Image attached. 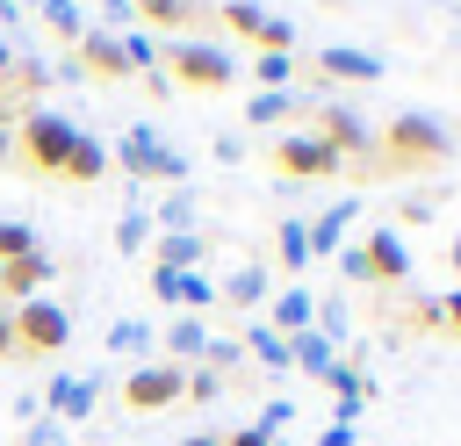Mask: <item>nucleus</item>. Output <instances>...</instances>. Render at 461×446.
Wrapping results in <instances>:
<instances>
[{
    "instance_id": "obj_1",
    "label": "nucleus",
    "mask_w": 461,
    "mask_h": 446,
    "mask_svg": "<svg viewBox=\"0 0 461 446\" xmlns=\"http://www.w3.org/2000/svg\"><path fill=\"white\" fill-rule=\"evenodd\" d=\"M375 151H382V165H403V173H432V165H447V158H454V129H447L439 115H425V108H396Z\"/></svg>"
},
{
    "instance_id": "obj_2",
    "label": "nucleus",
    "mask_w": 461,
    "mask_h": 446,
    "mask_svg": "<svg viewBox=\"0 0 461 446\" xmlns=\"http://www.w3.org/2000/svg\"><path fill=\"white\" fill-rule=\"evenodd\" d=\"M108 165H122L130 180H166V187H187V158H180V151H173L151 122H130V129L115 137Z\"/></svg>"
},
{
    "instance_id": "obj_3",
    "label": "nucleus",
    "mask_w": 461,
    "mask_h": 446,
    "mask_svg": "<svg viewBox=\"0 0 461 446\" xmlns=\"http://www.w3.org/2000/svg\"><path fill=\"white\" fill-rule=\"evenodd\" d=\"M72 144H79V122H65V115H50V108H22V122H14V151H22L36 173H65Z\"/></svg>"
},
{
    "instance_id": "obj_4",
    "label": "nucleus",
    "mask_w": 461,
    "mask_h": 446,
    "mask_svg": "<svg viewBox=\"0 0 461 446\" xmlns=\"http://www.w3.org/2000/svg\"><path fill=\"white\" fill-rule=\"evenodd\" d=\"M166 65H173L180 86H202V94H216V86L238 79V50H223V43H209V36H180V43H166Z\"/></svg>"
},
{
    "instance_id": "obj_5",
    "label": "nucleus",
    "mask_w": 461,
    "mask_h": 446,
    "mask_svg": "<svg viewBox=\"0 0 461 446\" xmlns=\"http://www.w3.org/2000/svg\"><path fill=\"white\" fill-rule=\"evenodd\" d=\"M122 403L144 417V410H166V403H187V367H173V360H137L130 374H122Z\"/></svg>"
},
{
    "instance_id": "obj_6",
    "label": "nucleus",
    "mask_w": 461,
    "mask_h": 446,
    "mask_svg": "<svg viewBox=\"0 0 461 446\" xmlns=\"http://www.w3.org/2000/svg\"><path fill=\"white\" fill-rule=\"evenodd\" d=\"M14 338L29 352H58V345H72V309L50 295H29V302H14Z\"/></svg>"
},
{
    "instance_id": "obj_7",
    "label": "nucleus",
    "mask_w": 461,
    "mask_h": 446,
    "mask_svg": "<svg viewBox=\"0 0 461 446\" xmlns=\"http://www.w3.org/2000/svg\"><path fill=\"white\" fill-rule=\"evenodd\" d=\"M274 165L281 173H295V180H324V173H339L346 158L317 137V129H281V144H274Z\"/></svg>"
},
{
    "instance_id": "obj_8",
    "label": "nucleus",
    "mask_w": 461,
    "mask_h": 446,
    "mask_svg": "<svg viewBox=\"0 0 461 446\" xmlns=\"http://www.w3.org/2000/svg\"><path fill=\"white\" fill-rule=\"evenodd\" d=\"M151 295H158V302H173L180 317H202V309L216 302V281H209L202 266H194V273H166V266H151Z\"/></svg>"
},
{
    "instance_id": "obj_9",
    "label": "nucleus",
    "mask_w": 461,
    "mask_h": 446,
    "mask_svg": "<svg viewBox=\"0 0 461 446\" xmlns=\"http://www.w3.org/2000/svg\"><path fill=\"white\" fill-rule=\"evenodd\" d=\"M101 403V374H58L50 388H43V410L58 417V424H72V417H86Z\"/></svg>"
},
{
    "instance_id": "obj_10",
    "label": "nucleus",
    "mask_w": 461,
    "mask_h": 446,
    "mask_svg": "<svg viewBox=\"0 0 461 446\" xmlns=\"http://www.w3.org/2000/svg\"><path fill=\"white\" fill-rule=\"evenodd\" d=\"M360 252H367L375 281H411V245H403V230H396V223H375Z\"/></svg>"
},
{
    "instance_id": "obj_11",
    "label": "nucleus",
    "mask_w": 461,
    "mask_h": 446,
    "mask_svg": "<svg viewBox=\"0 0 461 446\" xmlns=\"http://www.w3.org/2000/svg\"><path fill=\"white\" fill-rule=\"evenodd\" d=\"M324 388H331V410H339L331 424H353V417L367 410V396H375V381H367V374H360L353 360H339V367L324 374Z\"/></svg>"
},
{
    "instance_id": "obj_12",
    "label": "nucleus",
    "mask_w": 461,
    "mask_h": 446,
    "mask_svg": "<svg viewBox=\"0 0 461 446\" xmlns=\"http://www.w3.org/2000/svg\"><path fill=\"white\" fill-rule=\"evenodd\" d=\"M317 72H324V79L375 86V79H382V58H375V50H353V43H331V50H317Z\"/></svg>"
},
{
    "instance_id": "obj_13",
    "label": "nucleus",
    "mask_w": 461,
    "mask_h": 446,
    "mask_svg": "<svg viewBox=\"0 0 461 446\" xmlns=\"http://www.w3.org/2000/svg\"><path fill=\"white\" fill-rule=\"evenodd\" d=\"M209 259V237L202 230H166L158 245H151V266H166V273H194Z\"/></svg>"
},
{
    "instance_id": "obj_14",
    "label": "nucleus",
    "mask_w": 461,
    "mask_h": 446,
    "mask_svg": "<svg viewBox=\"0 0 461 446\" xmlns=\"http://www.w3.org/2000/svg\"><path fill=\"white\" fill-rule=\"evenodd\" d=\"M267 324H274L281 338L310 331V324H317V295H310V288H281V295H267Z\"/></svg>"
},
{
    "instance_id": "obj_15",
    "label": "nucleus",
    "mask_w": 461,
    "mask_h": 446,
    "mask_svg": "<svg viewBox=\"0 0 461 446\" xmlns=\"http://www.w3.org/2000/svg\"><path fill=\"white\" fill-rule=\"evenodd\" d=\"M43 281H58V266H50V252H43V245H36V252H22V259H7V295H14V302L43 295Z\"/></svg>"
},
{
    "instance_id": "obj_16",
    "label": "nucleus",
    "mask_w": 461,
    "mask_h": 446,
    "mask_svg": "<svg viewBox=\"0 0 461 446\" xmlns=\"http://www.w3.org/2000/svg\"><path fill=\"white\" fill-rule=\"evenodd\" d=\"M72 50H79V65H86V72H101V79H122V72H130V65H122V43H115L108 29H86Z\"/></svg>"
},
{
    "instance_id": "obj_17",
    "label": "nucleus",
    "mask_w": 461,
    "mask_h": 446,
    "mask_svg": "<svg viewBox=\"0 0 461 446\" xmlns=\"http://www.w3.org/2000/svg\"><path fill=\"white\" fill-rule=\"evenodd\" d=\"M295 108H310V101H303V94H295V86H274V94H267V86H259V94H252V101H245V122H252V129H274V122H288V115H295Z\"/></svg>"
},
{
    "instance_id": "obj_18",
    "label": "nucleus",
    "mask_w": 461,
    "mask_h": 446,
    "mask_svg": "<svg viewBox=\"0 0 461 446\" xmlns=\"http://www.w3.org/2000/svg\"><path fill=\"white\" fill-rule=\"evenodd\" d=\"M288 360H295L303 374H317V381H324V374L339 367V345H331V338L310 324V331H295V338H288Z\"/></svg>"
},
{
    "instance_id": "obj_19",
    "label": "nucleus",
    "mask_w": 461,
    "mask_h": 446,
    "mask_svg": "<svg viewBox=\"0 0 461 446\" xmlns=\"http://www.w3.org/2000/svg\"><path fill=\"white\" fill-rule=\"evenodd\" d=\"M353 216H360L353 201H331V209H324V216L310 223V259H331V252L346 245V223H353Z\"/></svg>"
},
{
    "instance_id": "obj_20",
    "label": "nucleus",
    "mask_w": 461,
    "mask_h": 446,
    "mask_svg": "<svg viewBox=\"0 0 461 446\" xmlns=\"http://www.w3.org/2000/svg\"><path fill=\"white\" fill-rule=\"evenodd\" d=\"M274 295V281H267V266H238L230 281H216V302H238V309H259Z\"/></svg>"
},
{
    "instance_id": "obj_21",
    "label": "nucleus",
    "mask_w": 461,
    "mask_h": 446,
    "mask_svg": "<svg viewBox=\"0 0 461 446\" xmlns=\"http://www.w3.org/2000/svg\"><path fill=\"white\" fill-rule=\"evenodd\" d=\"M202 345H209V324H202V317H173L166 360H173V367H202Z\"/></svg>"
},
{
    "instance_id": "obj_22",
    "label": "nucleus",
    "mask_w": 461,
    "mask_h": 446,
    "mask_svg": "<svg viewBox=\"0 0 461 446\" xmlns=\"http://www.w3.org/2000/svg\"><path fill=\"white\" fill-rule=\"evenodd\" d=\"M238 338H245V360H259L267 374H288V367H295V360H288V338H281L274 324H252V331H238Z\"/></svg>"
},
{
    "instance_id": "obj_23",
    "label": "nucleus",
    "mask_w": 461,
    "mask_h": 446,
    "mask_svg": "<svg viewBox=\"0 0 461 446\" xmlns=\"http://www.w3.org/2000/svg\"><path fill=\"white\" fill-rule=\"evenodd\" d=\"M115 43H122V65H130V72H144V79H151V72H166V43H158L151 29H122Z\"/></svg>"
},
{
    "instance_id": "obj_24",
    "label": "nucleus",
    "mask_w": 461,
    "mask_h": 446,
    "mask_svg": "<svg viewBox=\"0 0 461 446\" xmlns=\"http://www.w3.org/2000/svg\"><path fill=\"white\" fill-rule=\"evenodd\" d=\"M58 79V65L50 58H36V50H14V65H7V79L0 86H14V94H36V86H50Z\"/></svg>"
},
{
    "instance_id": "obj_25",
    "label": "nucleus",
    "mask_w": 461,
    "mask_h": 446,
    "mask_svg": "<svg viewBox=\"0 0 461 446\" xmlns=\"http://www.w3.org/2000/svg\"><path fill=\"white\" fill-rule=\"evenodd\" d=\"M101 173H108V144L79 129V144H72V158H65V180H86V187H94Z\"/></svg>"
},
{
    "instance_id": "obj_26",
    "label": "nucleus",
    "mask_w": 461,
    "mask_h": 446,
    "mask_svg": "<svg viewBox=\"0 0 461 446\" xmlns=\"http://www.w3.org/2000/svg\"><path fill=\"white\" fill-rule=\"evenodd\" d=\"M274 252H281V266H288V273H303V266H310V223H303V216L274 223Z\"/></svg>"
},
{
    "instance_id": "obj_27",
    "label": "nucleus",
    "mask_w": 461,
    "mask_h": 446,
    "mask_svg": "<svg viewBox=\"0 0 461 446\" xmlns=\"http://www.w3.org/2000/svg\"><path fill=\"white\" fill-rule=\"evenodd\" d=\"M36 14H43V29H50L58 43H79V36H86V14H79V0H36Z\"/></svg>"
},
{
    "instance_id": "obj_28",
    "label": "nucleus",
    "mask_w": 461,
    "mask_h": 446,
    "mask_svg": "<svg viewBox=\"0 0 461 446\" xmlns=\"http://www.w3.org/2000/svg\"><path fill=\"white\" fill-rule=\"evenodd\" d=\"M137 14H144V29L158 22V29H187L194 14H202V0H130Z\"/></svg>"
},
{
    "instance_id": "obj_29",
    "label": "nucleus",
    "mask_w": 461,
    "mask_h": 446,
    "mask_svg": "<svg viewBox=\"0 0 461 446\" xmlns=\"http://www.w3.org/2000/svg\"><path fill=\"white\" fill-rule=\"evenodd\" d=\"M151 338H158V331H151V324H137V317H115V324H108V352H122V360L151 352Z\"/></svg>"
},
{
    "instance_id": "obj_30",
    "label": "nucleus",
    "mask_w": 461,
    "mask_h": 446,
    "mask_svg": "<svg viewBox=\"0 0 461 446\" xmlns=\"http://www.w3.org/2000/svg\"><path fill=\"white\" fill-rule=\"evenodd\" d=\"M223 22H230L238 36H252V43H267V22H274V14H267L259 0H223Z\"/></svg>"
},
{
    "instance_id": "obj_31",
    "label": "nucleus",
    "mask_w": 461,
    "mask_h": 446,
    "mask_svg": "<svg viewBox=\"0 0 461 446\" xmlns=\"http://www.w3.org/2000/svg\"><path fill=\"white\" fill-rule=\"evenodd\" d=\"M151 223H166V230H194V187H166V201L151 209Z\"/></svg>"
},
{
    "instance_id": "obj_32",
    "label": "nucleus",
    "mask_w": 461,
    "mask_h": 446,
    "mask_svg": "<svg viewBox=\"0 0 461 446\" xmlns=\"http://www.w3.org/2000/svg\"><path fill=\"white\" fill-rule=\"evenodd\" d=\"M151 245V209H122L115 216V252H144Z\"/></svg>"
},
{
    "instance_id": "obj_33",
    "label": "nucleus",
    "mask_w": 461,
    "mask_h": 446,
    "mask_svg": "<svg viewBox=\"0 0 461 446\" xmlns=\"http://www.w3.org/2000/svg\"><path fill=\"white\" fill-rule=\"evenodd\" d=\"M252 72H259V86L274 94V86H288V79H295V50H259V65H252Z\"/></svg>"
},
{
    "instance_id": "obj_34",
    "label": "nucleus",
    "mask_w": 461,
    "mask_h": 446,
    "mask_svg": "<svg viewBox=\"0 0 461 446\" xmlns=\"http://www.w3.org/2000/svg\"><path fill=\"white\" fill-rule=\"evenodd\" d=\"M223 396V374H209V367H187V403H216Z\"/></svg>"
},
{
    "instance_id": "obj_35",
    "label": "nucleus",
    "mask_w": 461,
    "mask_h": 446,
    "mask_svg": "<svg viewBox=\"0 0 461 446\" xmlns=\"http://www.w3.org/2000/svg\"><path fill=\"white\" fill-rule=\"evenodd\" d=\"M331 259H339V273H346V281H375V266H367V252H360V245H339Z\"/></svg>"
},
{
    "instance_id": "obj_36",
    "label": "nucleus",
    "mask_w": 461,
    "mask_h": 446,
    "mask_svg": "<svg viewBox=\"0 0 461 446\" xmlns=\"http://www.w3.org/2000/svg\"><path fill=\"white\" fill-rule=\"evenodd\" d=\"M288 417H295V403H288V396H274V403L259 410V432H267V439H281V432H288Z\"/></svg>"
},
{
    "instance_id": "obj_37",
    "label": "nucleus",
    "mask_w": 461,
    "mask_h": 446,
    "mask_svg": "<svg viewBox=\"0 0 461 446\" xmlns=\"http://www.w3.org/2000/svg\"><path fill=\"white\" fill-rule=\"evenodd\" d=\"M22 446H58V417H50V410H36V417L22 424Z\"/></svg>"
},
{
    "instance_id": "obj_38",
    "label": "nucleus",
    "mask_w": 461,
    "mask_h": 446,
    "mask_svg": "<svg viewBox=\"0 0 461 446\" xmlns=\"http://www.w3.org/2000/svg\"><path fill=\"white\" fill-rule=\"evenodd\" d=\"M130 22H137V7H130V0H108V7H101V29H108V36H122Z\"/></svg>"
},
{
    "instance_id": "obj_39",
    "label": "nucleus",
    "mask_w": 461,
    "mask_h": 446,
    "mask_svg": "<svg viewBox=\"0 0 461 446\" xmlns=\"http://www.w3.org/2000/svg\"><path fill=\"white\" fill-rule=\"evenodd\" d=\"M14 122H22V108H7V115H0V165L14 158Z\"/></svg>"
},
{
    "instance_id": "obj_40",
    "label": "nucleus",
    "mask_w": 461,
    "mask_h": 446,
    "mask_svg": "<svg viewBox=\"0 0 461 446\" xmlns=\"http://www.w3.org/2000/svg\"><path fill=\"white\" fill-rule=\"evenodd\" d=\"M223 446H274V439H267V432H259V424H238V432H230V439H223Z\"/></svg>"
},
{
    "instance_id": "obj_41",
    "label": "nucleus",
    "mask_w": 461,
    "mask_h": 446,
    "mask_svg": "<svg viewBox=\"0 0 461 446\" xmlns=\"http://www.w3.org/2000/svg\"><path fill=\"white\" fill-rule=\"evenodd\" d=\"M7 352H22V338H14V309H0V360Z\"/></svg>"
},
{
    "instance_id": "obj_42",
    "label": "nucleus",
    "mask_w": 461,
    "mask_h": 446,
    "mask_svg": "<svg viewBox=\"0 0 461 446\" xmlns=\"http://www.w3.org/2000/svg\"><path fill=\"white\" fill-rule=\"evenodd\" d=\"M317 446H353V424H324V432H317Z\"/></svg>"
},
{
    "instance_id": "obj_43",
    "label": "nucleus",
    "mask_w": 461,
    "mask_h": 446,
    "mask_svg": "<svg viewBox=\"0 0 461 446\" xmlns=\"http://www.w3.org/2000/svg\"><path fill=\"white\" fill-rule=\"evenodd\" d=\"M439 324H454V331H461V288H454V295L439 302Z\"/></svg>"
},
{
    "instance_id": "obj_44",
    "label": "nucleus",
    "mask_w": 461,
    "mask_h": 446,
    "mask_svg": "<svg viewBox=\"0 0 461 446\" xmlns=\"http://www.w3.org/2000/svg\"><path fill=\"white\" fill-rule=\"evenodd\" d=\"M180 446H223V439H216V432H187Z\"/></svg>"
},
{
    "instance_id": "obj_45",
    "label": "nucleus",
    "mask_w": 461,
    "mask_h": 446,
    "mask_svg": "<svg viewBox=\"0 0 461 446\" xmlns=\"http://www.w3.org/2000/svg\"><path fill=\"white\" fill-rule=\"evenodd\" d=\"M7 65H14V43H7V36H0V79H7Z\"/></svg>"
},
{
    "instance_id": "obj_46",
    "label": "nucleus",
    "mask_w": 461,
    "mask_h": 446,
    "mask_svg": "<svg viewBox=\"0 0 461 446\" xmlns=\"http://www.w3.org/2000/svg\"><path fill=\"white\" fill-rule=\"evenodd\" d=\"M0 295H7V259H0Z\"/></svg>"
},
{
    "instance_id": "obj_47",
    "label": "nucleus",
    "mask_w": 461,
    "mask_h": 446,
    "mask_svg": "<svg viewBox=\"0 0 461 446\" xmlns=\"http://www.w3.org/2000/svg\"><path fill=\"white\" fill-rule=\"evenodd\" d=\"M454 273H461V237H454Z\"/></svg>"
},
{
    "instance_id": "obj_48",
    "label": "nucleus",
    "mask_w": 461,
    "mask_h": 446,
    "mask_svg": "<svg viewBox=\"0 0 461 446\" xmlns=\"http://www.w3.org/2000/svg\"><path fill=\"white\" fill-rule=\"evenodd\" d=\"M274 446H288V439H274Z\"/></svg>"
},
{
    "instance_id": "obj_49",
    "label": "nucleus",
    "mask_w": 461,
    "mask_h": 446,
    "mask_svg": "<svg viewBox=\"0 0 461 446\" xmlns=\"http://www.w3.org/2000/svg\"><path fill=\"white\" fill-rule=\"evenodd\" d=\"M58 446H65V439H58Z\"/></svg>"
}]
</instances>
